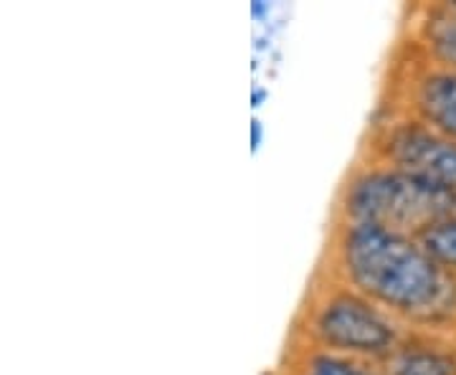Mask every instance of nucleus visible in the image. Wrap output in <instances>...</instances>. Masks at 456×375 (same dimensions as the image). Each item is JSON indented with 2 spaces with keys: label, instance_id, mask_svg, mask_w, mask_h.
I'll return each instance as SVG.
<instances>
[{
  "label": "nucleus",
  "instance_id": "1",
  "mask_svg": "<svg viewBox=\"0 0 456 375\" xmlns=\"http://www.w3.org/2000/svg\"><path fill=\"white\" fill-rule=\"evenodd\" d=\"M342 259L362 292L391 307L419 310L439 297L436 261L426 254L424 246L408 241L398 231L355 224L345 236Z\"/></svg>",
  "mask_w": 456,
  "mask_h": 375
},
{
  "label": "nucleus",
  "instance_id": "2",
  "mask_svg": "<svg viewBox=\"0 0 456 375\" xmlns=\"http://www.w3.org/2000/svg\"><path fill=\"white\" fill-rule=\"evenodd\" d=\"M456 193L408 173H373L360 178L347 193V211L358 224L383 229L436 226L444 216L454 211Z\"/></svg>",
  "mask_w": 456,
  "mask_h": 375
},
{
  "label": "nucleus",
  "instance_id": "3",
  "mask_svg": "<svg viewBox=\"0 0 456 375\" xmlns=\"http://www.w3.org/2000/svg\"><path fill=\"white\" fill-rule=\"evenodd\" d=\"M388 155L401 173L456 191V145L419 125L398 127L388 137Z\"/></svg>",
  "mask_w": 456,
  "mask_h": 375
},
{
  "label": "nucleus",
  "instance_id": "4",
  "mask_svg": "<svg viewBox=\"0 0 456 375\" xmlns=\"http://www.w3.org/2000/svg\"><path fill=\"white\" fill-rule=\"evenodd\" d=\"M317 330L332 347L355 353H378L393 343L391 327L355 297L330 302L317 320Z\"/></svg>",
  "mask_w": 456,
  "mask_h": 375
},
{
  "label": "nucleus",
  "instance_id": "5",
  "mask_svg": "<svg viewBox=\"0 0 456 375\" xmlns=\"http://www.w3.org/2000/svg\"><path fill=\"white\" fill-rule=\"evenodd\" d=\"M419 107L441 132L456 137V74H434L421 84Z\"/></svg>",
  "mask_w": 456,
  "mask_h": 375
},
{
  "label": "nucleus",
  "instance_id": "6",
  "mask_svg": "<svg viewBox=\"0 0 456 375\" xmlns=\"http://www.w3.org/2000/svg\"><path fill=\"white\" fill-rule=\"evenodd\" d=\"M391 375H456V363L439 353H408L393 363Z\"/></svg>",
  "mask_w": 456,
  "mask_h": 375
},
{
  "label": "nucleus",
  "instance_id": "7",
  "mask_svg": "<svg viewBox=\"0 0 456 375\" xmlns=\"http://www.w3.org/2000/svg\"><path fill=\"white\" fill-rule=\"evenodd\" d=\"M421 244L434 261L456 266V218H446L436 226L426 229Z\"/></svg>",
  "mask_w": 456,
  "mask_h": 375
},
{
  "label": "nucleus",
  "instance_id": "8",
  "mask_svg": "<svg viewBox=\"0 0 456 375\" xmlns=\"http://www.w3.org/2000/svg\"><path fill=\"white\" fill-rule=\"evenodd\" d=\"M428 41L444 61L456 66V16H434L428 20Z\"/></svg>",
  "mask_w": 456,
  "mask_h": 375
},
{
  "label": "nucleus",
  "instance_id": "9",
  "mask_svg": "<svg viewBox=\"0 0 456 375\" xmlns=\"http://www.w3.org/2000/svg\"><path fill=\"white\" fill-rule=\"evenodd\" d=\"M307 375H368L355 365L335 358H317L312 363V371Z\"/></svg>",
  "mask_w": 456,
  "mask_h": 375
},
{
  "label": "nucleus",
  "instance_id": "10",
  "mask_svg": "<svg viewBox=\"0 0 456 375\" xmlns=\"http://www.w3.org/2000/svg\"><path fill=\"white\" fill-rule=\"evenodd\" d=\"M251 130H254V137H251V145L259 147V140H261V125H259V122H254V125H251Z\"/></svg>",
  "mask_w": 456,
  "mask_h": 375
}]
</instances>
